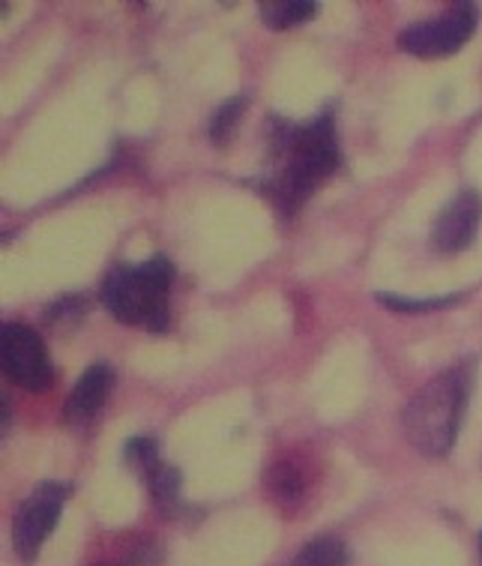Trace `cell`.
Wrapping results in <instances>:
<instances>
[{"label":"cell","instance_id":"cell-1","mask_svg":"<svg viewBox=\"0 0 482 566\" xmlns=\"http://www.w3.org/2000/svg\"><path fill=\"white\" fill-rule=\"evenodd\" d=\"M276 154L285 156V165L268 177V198L285 217H291L318 189L321 180H327L339 168V145L329 114L282 129Z\"/></svg>","mask_w":482,"mask_h":566},{"label":"cell","instance_id":"cell-2","mask_svg":"<svg viewBox=\"0 0 482 566\" xmlns=\"http://www.w3.org/2000/svg\"><path fill=\"white\" fill-rule=\"evenodd\" d=\"M468 390H471V369L455 366L431 378L408 402L401 413V426H405L408 441L422 455L441 459L450 453L459 438L464 408H468Z\"/></svg>","mask_w":482,"mask_h":566},{"label":"cell","instance_id":"cell-3","mask_svg":"<svg viewBox=\"0 0 482 566\" xmlns=\"http://www.w3.org/2000/svg\"><path fill=\"white\" fill-rule=\"evenodd\" d=\"M175 268L168 258H150L144 264L114 268L103 282V303L120 324L150 333L168 327V289Z\"/></svg>","mask_w":482,"mask_h":566},{"label":"cell","instance_id":"cell-4","mask_svg":"<svg viewBox=\"0 0 482 566\" xmlns=\"http://www.w3.org/2000/svg\"><path fill=\"white\" fill-rule=\"evenodd\" d=\"M473 28H476L473 3H452L441 19L417 21L405 28L399 33V45L420 61H438L459 52L473 36Z\"/></svg>","mask_w":482,"mask_h":566},{"label":"cell","instance_id":"cell-5","mask_svg":"<svg viewBox=\"0 0 482 566\" xmlns=\"http://www.w3.org/2000/svg\"><path fill=\"white\" fill-rule=\"evenodd\" d=\"M0 366L12 384L42 392L54 381V366L40 333L24 324H3L0 329Z\"/></svg>","mask_w":482,"mask_h":566},{"label":"cell","instance_id":"cell-6","mask_svg":"<svg viewBox=\"0 0 482 566\" xmlns=\"http://www.w3.org/2000/svg\"><path fill=\"white\" fill-rule=\"evenodd\" d=\"M66 497H70L66 483H42L21 501L15 518H12V546L21 560H33L40 555L42 543L49 539L61 518Z\"/></svg>","mask_w":482,"mask_h":566},{"label":"cell","instance_id":"cell-7","mask_svg":"<svg viewBox=\"0 0 482 566\" xmlns=\"http://www.w3.org/2000/svg\"><path fill=\"white\" fill-rule=\"evenodd\" d=\"M482 219V198L473 189H464L443 207L441 217L431 226V249L441 255H455L473 243Z\"/></svg>","mask_w":482,"mask_h":566},{"label":"cell","instance_id":"cell-8","mask_svg":"<svg viewBox=\"0 0 482 566\" xmlns=\"http://www.w3.org/2000/svg\"><path fill=\"white\" fill-rule=\"evenodd\" d=\"M114 387V371L108 363H93L91 369L84 371L78 384L72 387L70 399L63 405V413L70 422H84L91 420L93 413L103 408L108 399V392Z\"/></svg>","mask_w":482,"mask_h":566},{"label":"cell","instance_id":"cell-9","mask_svg":"<svg viewBox=\"0 0 482 566\" xmlns=\"http://www.w3.org/2000/svg\"><path fill=\"white\" fill-rule=\"evenodd\" d=\"M318 3L315 0H264L261 3V21L270 31H287L303 21L315 19Z\"/></svg>","mask_w":482,"mask_h":566},{"label":"cell","instance_id":"cell-10","mask_svg":"<svg viewBox=\"0 0 482 566\" xmlns=\"http://www.w3.org/2000/svg\"><path fill=\"white\" fill-rule=\"evenodd\" d=\"M294 566H348V546L336 536H321L300 552Z\"/></svg>","mask_w":482,"mask_h":566},{"label":"cell","instance_id":"cell-11","mask_svg":"<svg viewBox=\"0 0 482 566\" xmlns=\"http://www.w3.org/2000/svg\"><path fill=\"white\" fill-rule=\"evenodd\" d=\"M268 485L270 494L279 497L282 504H294V501H300V494H303V474L291 462H276L270 468Z\"/></svg>","mask_w":482,"mask_h":566},{"label":"cell","instance_id":"cell-12","mask_svg":"<svg viewBox=\"0 0 482 566\" xmlns=\"http://www.w3.org/2000/svg\"><path fill=\"white\" fill-rule=\"evenodd\" d=\"M147 483H150V494L156 497V504L163 506V510H171L180 501V483H184V476L171 464H159L154 474L147 476Z\"/></svg>","mask_w":482,"mask_h":566},{"label":"cell","instance_id":"cell-13","mask_svg":"<svg viewBox=\"0 0 482 566\" xmlns=\"http://www.w3.org/2000/svg\"><path fill=\"white\" fill-rule=\"evenodd\" d=\"M240 114H243V99H240V96H234V99H228V103H222L216 108L213 117H210V142H213L216 147H226L228 142L234 138Z\"/></svg>","mask_w":482,"mask_h":566},{"label":"cell","instance_id":"cell-14","mask_svg":"<svg viewBox=\"0 0 482 566\" xmlns=\"http://www.w3.org/2000/svg\"><path fill=\"white\" fill-rule=\"evenodd\" d=\"M124 455L126 462L133 464V468H138L144 476H150L159 468V447H156V441L150 438V434H135V438H129V443L124 447Z\"/></svg>","mask_w":482,"mask_h":566},{"label":"cell","instance_id":"cell-15","mask_svg":"<svg viewBox=\"0 0 482 566\" xmlns=\"http://www.w3.org/2000/svg\"><path fill=\"white\" fill-rule=\"evenodd\" d=\"M378 303L392 312H431V310H443V306L459 303V294H450V297H434V300H408V297H399V294H387V291H380Z\"/></svg>","mask_w":482,"mask_h":566},{"label":"cell","instance_id":"cell-16","mask_svg":"<svg viewBox=\"0 0 482 566\" xmlns=\"http://www.w3.org/2000/svg\"><path fill=\"white\" fill-rule=\"evenodd\" d=\"M480 555H482V531H480Z\"/></svg>","mask_w":482,"mask_h":566}]
</instances>
